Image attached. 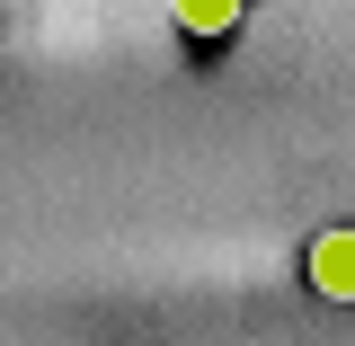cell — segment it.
Returning a JSON list of instances; mask_svg holds the SVG:
<instances>
[{"mask_svg": "<svg viewBox=\"0 0 355 346\" xmlns=\"http://www.w3.org/2000/svg\"><path fill=\"white\" fill-rule=\"evenodd\" d=\"M302 275H311V293H320V302H355V222H338V231H311Z\"/></svg>", "mask_w": 355, "mask_h": 346, "instance_id": "6da1fadb", "label": "cell"}, {"mask_svg": "<svg viewBox=\"0 0 355 346\" xmlns=\"http://www.w3.org/2000/svg\"><path fill=\"white\" fill-rule=\"evenodd\" d=\"M240 9H249V0H178V27H187V36H231Z\"/></svg>", "mask_w": 355, "mask_h": 346, "instance_id": "7a4b0ae2", "label": "cell"}]
</instances>
